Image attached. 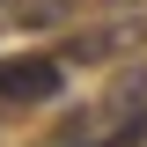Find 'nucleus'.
<instances>
[{"label":"nucleus","instance_id":"nucleus-1","mask_svg":"<svg viewBox=\"0 0 147 147\" xmlns=\"http://www.w3.org/2000/svg\"><path fill=\"white\" fill-rule=\"evenodd\" d=\"M66 66L59 59H0V103H52Z\"/></svg>","mask_w":147,"mask_h":147}]
</instances>
